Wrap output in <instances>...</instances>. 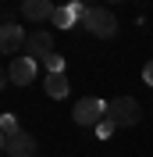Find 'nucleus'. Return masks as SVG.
Masks as SVG:
<instances>
[{
    "label": "nucleus",
    "mask_w": 153,
    "mask_h": 157,
    "mask_svg": "<svg viewBox=\"0 0 153 157\" xmlns=\"http://www.w3.org/2000/svg\"><path fill=\"white\" fill-rule=\"evenodd\" d=\"M107 121H114L118 128L139 125V121H143V107H139V100H135V97H114L110 104H107Z\"/></svg>",
    "instance_id": "1"
},
{
    "label": "nucleus",
    "mask_w": 153,
    "mask_h": 157,
    "mask_svg": "<svg viewBox=\"0 0 153 157\" xmlns=\"http://www.w3.org/2000/svg\"><path fill=\"white\" fill-rule=\"evenodd\" d=\"M86 29L93 32L96 39H110V36L118 32L114 11H107V7H89V14H86Z\"/></svg>",
    "instance_id": "2"
},
{
    "label": "nucleus",
    "mask_w": 153,
    "mask_h": 157,
    "mask_svg": "<svg viewBox=\"0 0 153 157\" xmlns=\"http://www.w3.org/2000/svg\"><path fill=\"white\" fill-rule=\"evenodd\" d=\"M75 125H100V121H103L107 118V104L100 97H82L75 104Z\"/></svg>",
    "instance_id": "3"
},
{
    "label": "nucleus",
    "mask_w": 153,
    "mask_h": 157,
    "mask_svg": "<svg viewBox=\"0 0 153 157\" xmlns=\"http://www.w3.org/2000/svg\"><path fill=\"white\" fill-rule=\"evenodd\" d=\"M0 150L7 157H36V139L21 128V132H11V136H4V143H0Z\"/></svg>",
    "instance_id": "4"
},
{
    "label": "nucleus",
    "mask_w": 153,
    "mask_h": 157,
    "mask_svg": "<svg viewBox=\"0 0 153 157\" xmlns=\"http://www.w3.org/2000/svg\"><path fill=\"white\" fill-rule=\"evenodd\" d=\"M32 78H36V61L25 54V57H14L7 64V75H4V82H18V86H29Z\"/></svg>",
    "instance_id": "5"
},
{
    "label": "nucleus",
    "mask_w": 153,
    "mask_h": 157,
    "mask_svg": "<svg viewBox=\"0 0 153 157\" xmlns=\"http://www.w3.org/2000/svg\"><path fill=\"white\" fill-rule=\"evenodd\" d=\"M86 14H89V7H86V4H82V0H71V4H64V7H57V11H54V25H57V29H71L78 18L86 21Z\"/></svg>",
    "instance_id": "6"
},
{
    "label": "nucleus",
    "mask_w": 153,
    "mask_h": 157,
    "mask_svg": "<svg viewBox=\"0 0 153 157\" xmlns=\"http://www.w3.org/2000/svg\"><path fill=\"white\" fill-rule=\"evenodd\" d=\"M25 43H29V36L21 32V25L4 21V29H0V50H4V54H18Z\"/></svg>",
    "instance_id": "7"
},
{
    "label": "nucleus",
    "mask_w": 153,
    "mask_h": 157,
    "mask_svg": "<svg viewBox=\"0 0 153 157\" xmlns=\"http://www.w3.org/2000/svg\"><path fill=\"white\" fill-rule=\"evenodd\" d=\"M25 54H29L32 61H47L50 54H54V39H50V32H32L29 43H25Z\"/></svg>",
    "instance_id": "8"
},
{
    "label": "nucleus",
    "mask_w": 153,
    "mask_h": 157,
    "mask_svg": "<svg viewBox=\"0 0 153 157\" xmlns=\"http://www.w3.org/2000/svg\"><path fill=\"white\" fill-rule=\"evenodd\" d=\"M54 4L50 0H21V18H29V21H47L54 18Z\"/></svg>",
    "instance_id": "9"
},
{
    "label": "nucleus",
    "mask_w": 153,
    "mask_h": 157,
    "mask_svg": "<svg viewBox=\"0 0 153 157\" xmlns=\"http://www.w3.org/2000/svg\"><path fill=\"white\" fill-rule=\"evenodd\" d=\"M47 97L50 100H64L68 97V75L64 71H47Z\"/></svg>",
    "instance_id": "10"
},
{
    "label": "nucleus",
    "mask_w": 153,
    "mask_h": 157,
    "mask_svg": "<svg viewBox=\"0 0 153 157\" xmlns=\"http://www.w3.org/2000/svg\"><path fill=\"white\" fill-rule=\"evenodd\" d=\"M0 128H4V136L21 132V125H18V118H14V114H4V118H0Z\"/></svg>",
    "instance_id": "11"
},
{
    "label": "nucleus",
    "mask_w": 153,
    "mask_h": 157,
    "mask_svg": "<svg viewBox=\"0 0 153 157\" xmlns=\"http://www.w3.org/2000/svg\"><path fill=\"white\" fill-rule=\"evenodd\" d=\"M43 64H47V71H64V57H61V54H50Z\"/></svg>",
    "instance_id": "12"
},
{
    "label": "nucleus",
    "mask_w": 153,
    "mask_h": 157,
    "mask_svg": "<svg viewBox=\"0 0 153 157\" xmlns=\"http://www.w3.org/2000/svg\"><path fill=\"white\" fill-rule=\"evenodd\" d=\"M114 121H107V118H103V121H100V125H96V136H100V139H107V136H114Z\"/></svg>",
    "instance_id": "13"
},
{
    "label": "nucleus",
    "mask_w": 153,
    "mask_h": 157,
    "mask_svg": "<svg viewBox=\"0 0 153 157\" xmlns=\"http://www.w3.org/2000/svg\"><path fill=\"white\" fill-rule=\"evenodd\" d=\"M143 78L153 86V61H146V68H143Z\"/></svg>",
    "instance_id": "14"
},
{
    "label": "nucleus",
    "mask_w": 153,
    "mask_h": 157,
    "mask_svg": "<svg viewBox=\"0 0 153 157\" xmlns=\"http://www.w3.org/2000/svg\"><path fill=\"white\" fill-rule=\"evenodd\" d=\"M107 4H121V0H107Z\"/></svg>",
    "instance_id": "15"
}]
</instances>
